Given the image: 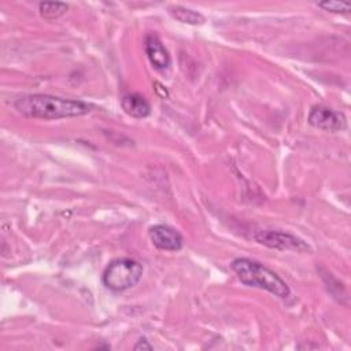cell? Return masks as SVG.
<instances>
[{
	"label": "cell",
	"mask_w": 351,
	"mask_h": 351,
	"mask_svg": "<svg viewBox=\"0 0 351 351\" xmlns=\"http://www.w3.org/2000/svg\"><path fill=\"white\" fill-rule=\"evenodd\" d=\"M15 110L27 118L60 119L81 117L92 111L90 103L51 95H26L15 100Z\"/></svg>",
	"instance_id": "1"
},
{
	"label": "cell",
	"mask_w": 351,
	"mask_h": 351,
	"mask_svg": "<svg viewBox=\"0 0 351 351\" xmlns=\"http://www.w3.org/2000/svg\"><path fill=\"white\" fill-rule=\"evenodd\" d=\"M230 267L244 285L265 289L280 299H287L289 296L291 291L287 282L271 269L256 261L237 258L230 263Z\"/></svg>",
	"instance_id": "2"
},
{
	"label": "cell",
	"mask_w": 351,
	"mask_h": 351,
	"mask_svg": "<svg viewBox=\"0 0 351 351\" xmlns=\"http://www.w3.org/2000/svg\"><path fill=\"white\" fill-rule=\"evenodd\" d=\"M143 277V266L134 259L119 258L112 261L103 271L101 281L106 288L121 292L134 287Z\"/></svg>",
	"instance_id": "3"
},
{
	"label": "cell",
	"mask_w": 351,
	"mask_h": 351,
	"mask_svg": "<svg viewBox=\"0 0 351 351\" xmlns=\"http://www.w3.org/2000/svg\"><path fill=\"white\" fill-rule=\"evenodd\" d=\"M254 239L269 248L281 250V251H296V252H310V245L300 237L280 232V230H258L254 234Z\"/></svg>",
	"instance_id": "4"
},
{
	"label": "cell",
	"mask_w": 351,
	"mask_h": 351,
	"mask_svg": "<svg viewBox=\"0 0 351 351\" xmlns=\"http://www.w3.org/2000/svg\"><path fill=\"white\" fill-rule=\"evenodd\" d=\"M307 121L313 128L326 132H340L347 128V119L343 112L321 104L311 107Z\"/></svg>",
	"instance_id": "5"
},
{
	"label": "cell",
	"mask_w": 351,
	"mask_h": 351,
	"mask_svg": "<svg viewBox=\"0 0 351 351\" xmlns=\"http://www.w3.org/2000/svg\"><path fill=\"white\" fill-rule=\"evenodd\" d=\"M152 244L162 251H178L182 248L184 239L178 230L167 225H154L148 230Z\"/></svg>",
	"instance_id": "6"
},
{
	"label": "cell",
	"mask_w": 351,
	"mask_h": 351,
	"mask_svg": "<svg viewBox=\"0 0 351 351\" xmlns=\"http://www.w3.org/2000/svg\"><path fill=\"white\" fill-rule=\"evenodd\" d=\"M144 51L147 53V58L149 59L151 64L156 70H165L170 66L171 59L170 55L163 45L162 40L158 37V34L151 33L144 40Z\"/></svg>",
	"instance_id": "7"
},
{
	"label": "cell",
	"mask_w": 351,
	"mask_h": 351,
	"mask_svg": "<svg viewBox=\"0 0 351 351\" xmlns=\"http://www.w3.org/2000/svg\"><path fill=\"white\" fill-rule=\"evenodd\" d=\"M122 110L133 118H145L151 114V104L140 93H126L121 99Z\"/></svg>",
	"instance_id": "8"
},
{
	"label": "cell",
	"mask_w": 351,
	"mask_h": 351,
	"mask_svg": "<svg viewBox=\"0 0 351 351\" xmlns=\"http://www.w3.org/2000/svg\"><path fill=\"white\" fill-rule=\"evenodd\" d=\"M169 14L178 22L181 23H186V25H203L206 22V18L197 12L193 11L191 8H185L181 5H176V7H170L169 8Z\"/></svg>",
	"instance_id": "9"
},
{
	"label": "cell",
	"mask_w": 351,
	"mask_h": 351,
	"mask_svg": "<svg viewBox=\"0 0 351 351\" xmlns=\"http://www.w3.org/2000/svg\"><path fill=\"white\" fill-rule=\"evenodd\" d=\"M69 10V5L66 3L60 1H41L38 3V11L40 15L45 19H56L62 16Z\"/></svg>",
	"instance_id": "10"
},
{
	"label": "cell",
	"mask_w": 351,
	"mask_h": 351,
	"mask_svg": "<svg viewBox=\"0 0 351 351\" xmlns=\"http://www.w3.org/2000/svg\"><path fill=\"white\" fill-rule=\"evenodd\" d=\"M318 7L329 11V12H336V14H343L348 12L351 8V4L348 1H336V0H328V1H321L318 3Z\"/></svg>",
	"instance_id": "11"
},
{
	"label": "cell",
	"mask_w": 351,
	"mask_h": 351,
	"mask_svg": "<svg viewBox=\"0 0 351 351\" xmlns=\"http://www.w3.org/2000/svg\"><path fill=\"white\" fill-rule=\"evenodd\" d=\"M133 350H152V346L148 343V340H145V339H140L136 344H134V347H133Z\"/></svg>",
	"instance_id": "12"
}]
</instances>
